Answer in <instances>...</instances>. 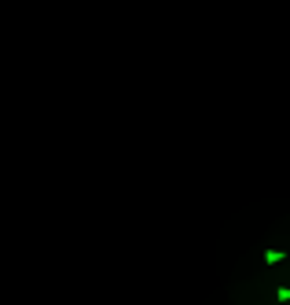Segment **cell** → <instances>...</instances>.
I'll list each match as a JSON object with an SVG mask.
<instances>
[{"mask_svg":"<svg viewBox=\"0 0 290 305\" xmlns=\"http://www.w3.org/2000/svg\"><path fill=\"white\" fill-rule=\"evenodd\" d=\"M276 298H279V301H283V305H286V301H290V287H286V283H283V287H279V291H276Z\"/></svg>","mask_w":290,"mask_h":305,"instance_id":"2","label":"cell"},{"mask_svg":"<svg viewBox=\"0 0 290 305\" xmlns=\"http://www.w3.org/2000/svg\"><path fill=\"white\" fill-rule=\"evenodd\" d=\"M283 257H286L283 250H265V261H268V265H279V261H283Z\"/></svg>","mask_w":290,"mask_h":305,"instance_id":"1","label":"cell"}]
</instances>
